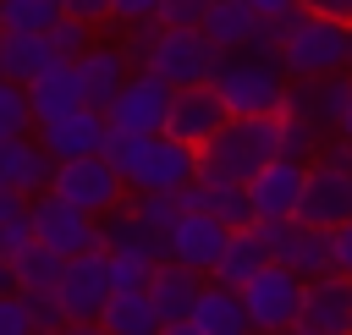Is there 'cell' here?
Instances as JSON below:
<instances>
[{
	"label": "cell",
	"mask_w": 352,
	"mask_h": 335,
	"mask_svg": "<svg viewBox=\"0 0 352 335\" xmlns=\"http://www.w3.org/2000/svg\"><path fill=\"white\" fill-rule=\"evenodd\" d=\"M275 60H280L286 77H336V71H352V27L308 16V11H292V16H280V49H275Z\"/></svg>",
	"instance_id": "6da1fadb"
},
{
	"label": "cell",
	"mask_w": 352,
	"mask_h": 335,
	"mask_svg": "<svg viewBox=\"0 0 352 335\" xmlns=\"http://www.w3.org/2000/svg\"><path fill=\"white\" fill-rule=\"evenodd\" d=\"M209 88L226 104V115H280V104H286V71H280V60H264L253 49L214 55Z\"/></svg>",
	"instance_id": "7a4b0ae2"
},
{
	"label": "cell",
	"mask_w": 352,
	"mask_h": 335,
	"mask_svg": "<svg viewBox=\"0 0 352 335\" xmlns=\"http://www.w3.org/2000/svg\"><path fill=\"white\" fill-rule=\"evenodd\" d=\"M275 159V115H231L198 148V181H248L258 165Z\"/></svg>",
	"instance_id": "3957f363"
},
{
	"label": "cell",
	"mask_w": 352,
	"mask_h": 335,
	"mask_svg": "<svg viewBox=\"0 0 352 335\" xmlns=\"http://www.w3.org/2000/svg\"><path fill=\"white\" fill-rule=\"evenodd\" d=\"M198 176V148L176 143L170 132H148L132 143V154L121 159V181L126 192H182Z\"/></svg>",
	"instance_id": "277c9868"
},
{
	"label": "cell",
	"mask_w": 352,
	"mask_h": 335,
	"mask_svg": "<svg viewBox=\"0 0 352 335\" xmlns=\"http://www.w3.org/2000/svg\"><path fill=\"white\" fill-rule=\"evenodd\" d=\"M214 55L220 49L198 27H154V44H148L138 71H154L165 88H192V82H209Z\"/></svg>",
	"instance_id": "5b68a950"
},
{
	"label": "cell",
	"mask_w": 352,
	"mask_h": 335,
	"mask_svg": "<svg viewBox=\"0 0 352 335\" xmlns=\"http://www.w3.org/2000/svg\"><path fill=\"white\" fill-rule=\"evenodd\" d=\"M236 297H242L248 330H253V335H275V330L297 324V308H302V280L270 258L264 269H253V275L236 286Z\"/></svg>",
	"instance_id": "8992f818"
},
{
	"label": "cell",
	"mask_w": 352,
	"mask_h": 335,
	"mask_svg": "<svg viewBox=\"0 0 352 335\" xmlns=\"http://www.w3.org/2000/svg\"><path fill=\"white\" fill-rule=\"evenodd\" d=\"M50 192L60 198V203H72V209H82V214H110L121 198H126V181H121V170L110 165V159H99V154H82V159H60L55 170H50Z\"/></svg>",
	"instance_id": "52a82bcc"
},
{
	"label": "cell",
	"mask_w": 352,
	"mask_h": 335,
	"mask_svg": "<svg viewBox=\"0 0 352 335\" xmlns=\"http://www.w3.org/2000/svg\"><path fill=\"white\" fill-rule=\"evenodd\" d=\"M297 220L302 225H319V231H336L341 220H352V165L314 154L308 159V176H302Z\"/></svg>",
	"instance_id": "ba28073f"
},
{
	"label": "cell",
	"mask_w": 352,
	"mask_h": 335,
	"mask_svg": "<svg viewBox=\"0 0 352 335\" xmlns=\"http://www.w3.org/2000/svg\"><path fill=\"white\" fill-rule=\"evenodd\" d=\"M28 220H33V242L50 247V253H60V258L99 247V220L82 214V209H72V203H60L50 187L28 198Z\"/></svg>",
	"instance_id": "9c48e42d"
},
{
	"label": "cell",
	"mask_w": 352,
	"mask_h": 335,
	"mask_svg": "<svg viewBox=\"0 0 352 335\" xmlns=\"http://www.w3.org/2000/svg\"><path fill=\"white\" fill-rule=\"evenodd\" d=\"M165 110H170V88L154 77V71H126L121 77V88L110 93V104H104V121L110 126H121V132H132V137H148V132H165Z\"/></svg>",
	"instance_id": "30bf717a"
},
{
	"label": "cell",
	"mask_w": 352,
	"mask_h": 335,
	"mask_svg": "<svg viewBox=\"0 0 352 335\" xmlns=\"http://www.w3.org/2000/svg\"><path fill=\"white\" fill-rule=\"evenodd\" d=\"M110 297V275H104V253L88 247V253H72L60 264V280H55V302H60V319L66 324H94L99 308Z\"/></svg>",
	"instance_id": "8fae6325"
},
{
	"label": "cell",
	"mask_w": 352,
	"mask_h": 335,
	"mask_svg": "<svg viewBox=\"0 0 352 335\" xmlns=\"http://www.w3.org/2000/svg\"><path fill=\"white\" fill-rule=\"evenodd\" d=\"M302 176H308V165H297V159H270V165H258L248 181H242V192H248V209H253V220H264V225H280V220H297V198H302Z\"/></svg>",
	"instance_id": "7c38bea8"
},
{
	"label": "cell",
	"mask_w": 352,
	"mask_h": 335,
	"mask_svg": "<svg viewBox=\"0 0 352 335\" xmlns=\"http://www.w3.org/2000/svg\"><path fill=\"white\" fill-rule=\"evenodd\" d=\"M258 231H264V242H270V258L280 264V269H292L297 280H314V275H324L330 269V231H319V225H302V220H280V225H264V220H253Z\"/></svg>",
	"instance_id": "4fadbf2b"
},
{
	"label": "cell",
	"mask_w": 352,
	"mask_h": 335,
	"mask_svg": "<svg viewBox=\"0 0 352 335\" xmlns=\"http://www.w3.org/2000/svg\"><path fill=\"white\" fill-rule=\"evenodd\" d=\"M297 324L314 335H352V275L324 269L314 280H302V308Z\"/></svg>",
	"instance_id": "5bb4252c"
},
{
	"label": "cell",
	"mask_w": 352,
	"mask_h": 335,
	"mask_svg": "<svg viewBox=\"0 0 352 335\" xmlns=\"http://www.w3.org/2000/svg\"><path fill=\"white\" fill-rule=\"evenodd\" d=\"M226 104L214 99L209 82H192V88H170V110H165V132L187 148H204L220 126H226Z\"/></svg>",
	"instance_id": "9a60e30c"
},
{
	"label": "cell",
	"mask_w": 352,
	"mask_h": 335,
	"mask_svg": "<svg viewBox=\"0 0 352 335\" xmlns=\"http://www.w3.org/2000/svg\"><path fill=\"white\" fill-rule=\"evenodd\" d=\"M226 225L214 220V214H204V209H182L176 214V225L165 231V258L170 264H182V269H198V275H209L214 269V258H220V247H226Z\"/></svg>",
	"instance_id": "2e32d148"
},
{
	"label": "cell",
	"mask_w": 352,
	"mask_h": 335,
	"mask_svg": "<svg viewBox=\"0 0 352 335\" xmlns=\"http://www.w3.org/2000/svg\"><path fill=\"white\" fill-rule=\"evenodd\" d=\"M33 137H38V148H44L55 165H60V159L99 154V137H104V110L77 104V110H66V115H55V121H38V126H33Z\"/></svg>",
	"instance_id": "e0dca14e"
},
{
	"label": "cell",
	"mask_w": 352,
	"mask_h": 335,
	"mask_svg": "<svg viewBox=\"0 0 352 335\" xmlns=\"http://www.w3.org/2000/svg\"><path fill=\"white\" fill-rule=\"evenodd\" d=\"M50 170H55V159L38 148L33 132H22V137H0V187L33 198V192L50 187Z\"/></svg>",
	"instance_id": "ac0fdd59"
},
{
	"label": "cell",
	"mask_w": 352,
	"mask_h": 335,
	"mask_svg": "<svg viewBox=\"0 0 352 335\" xmlns=\"http://www.w3.org/2000/svg\"><path fill=\"white\" fill-rule=\"evenodd\" d=\"M22 93H28L33 126H38V121H55V115H66V110H77V104H88V99H82V82H77V71H72V60H55V66H44L38 77H28Z\"/></svg>",
	"instance_id": "d6986e66"
},
{
	"label": "cell",
	"mask_w": 352,
	"mask_h": 335,
	"mask_svg": "<svg viewBox=\"0 0 352 335\" xmlns=\"http://www.w3.org/2000/svg\"><path fill=\"white\" fill-rule=\"evenodd\" d=\"M72 71H77V82H82V99L94 104V110H104L110 104V93L121 88V77L132 71L126 66V55H121V44H104V38H94L77 60H72Z\"/></svg>",
	"instance_id": "ffe728a7"
},
{
	"label": "cell",
	"mask_w": 352,
	"mask_h": 335,
	"mask_svg": "<svg viewBox=\"0 0 352 335\" xmlns=\"http://www.w3.org/2000/svg\"><path fill=\"white\" fill-rule=\"evenodd\" d=\"M187 324L198 335H253L248 330V313H242V297L231 286H220V280H204L198 286V297L187 308Z\"/></svg>",
	"instance_id": "44dd1931"
},
{
	"label": "cell",
	"mask_w": 352,
	"mask_h": 335,
	"mask_svg": "<svg viewBox=\"0 0 352 335\" xmlns=\"http://www.w3.org/2000/svg\"><path fill=\"white\" fill-rule=\"evenodd\" d=\"M198 33H204L220 55L248 49V44H253V33H258V11H253L248 0H209V11L198 16Z\"/></svg>",
	"instance_id": "7402d4cb"
},
{
	"label": "cell",
	"mask_w": 352,
	"mask_h": 335,
	"mask_svg": "<svg viewBox=\"0 0 352 335\" xmlns=\"http://www.w3.org/2000/svg\"><path fill=\"white\" fill-rule=\"evenodd\" d=\"M264 264H270V242H264V231H258V225H242V231L226 236V247H220L209 280H220V286L236 291V286H242L253 269H264Z\"/></svg>",
	"instance_id": "603a6c76"
},
{
	"label": "cell",
	"mask_w": 352,
	"mask_h": 335,
	"mask_svg": "<svg viewBox=\"0 0 352 335\" xmlns=\"http://www.w3.org/2000/svg\"><path fill=\"white\" fill-rule=\"evenodd\" d=\"M209 275H198V269H182V264H170V258H160L154 269H148V297H154V308H160V319L170 324V319H187V308H192V297H198V286H204Z\"/></svg>",
	"instance_id": "cb8c5ba5"
},
{
	"label": "cell",
	"mask_w": 352,
	"mask_h": 335,
	"mask_svg": "<svg viewBox=\"0 0 352 335\" xmlns=\"http://www.w3.org/2000/svg\"><path fill=\"white\" fill-rule=\"evenodd\" d=\"M94 324H99L104 335H160L165 319H160V308H154L148 291H110Z\"/></svg>",
	"instance_id": "d4e9b609"
},
{
	"label": "cell",
	"mask_w": 352,
	"mask_h": 335,
	"mask_svg": "<svg viewBox=\"0 0 352 335\" xmlns=\"http://www.w3.org/2000/svg\"><path fill=\"white\" fill-rule=\"evenodd\" d=\"M99 253H138V258L160 264V258H165V242H160L148 225H138V220L116 203L110 214H99Z\"/></svg>",
	"instance_id": "484cf974"
},
{
	"label": "cell",
	"mask_w": 352,
	"mask_h": 335,
	"mask_svg": "<svg viewBox=\"0 0 352 335\" xmlns=\"http://www.w3.org/2000/svg\"><path fill=\"white\" fill-rule=\"evenodd\" d=\"M44 66H55V49L44 33H0V71L11 82H28L38 77Z\"/></svg>",
	"instance_id": "4316f807"
},
{
	"label": "cell",
	"mask_w": 352,
	"mask_h": 335,
	"mask_svg": "<svg viewBox=\"0 0 352 335\" xmlns=\"http://www.w3.org/2000/svg\"><path fill=\"white\" fill-rule=\"evenodd\" d=\"M11 264V291H55V280H60V253H50V247H38V242H28L22 253H11L6 258Z\"/></svg>",
	"instance_id": "83f0119b"
},
{
	"label": "cell",
	"mask_w": 352,
	"mask_h": 335,
	"mask_svg": "<svg viewBox=\"0 0 352 335\" xmlns=\"http://www.w3.org/2000/svg\"><path fill=\"white\" fill-rule=\"evenodd\" d=\"M324 126L319 121H308V115H275V154L280 159H297V165H308L319 148H324Z\"/></svg>",
	"instance_id": "f1b7e54d"
},
{
	"label": "cell",
	"mask_w": 352,
	"mask_h": 335,
	"mask_svg": "<svg viewBox=\"0 0 352 335\" xmlns=\"http://www.w3.org/2000/svg\"><path fill=\"white\" fill-rule=\"evenodd\" d=\"M198 192H204V214H214L226 231H242V225H253V209H248V192L236 187V181H198Z\"/></svg>",
	"instance_id": "f546056e"
},
{
	"label": "cell",
	"mask_w": 352,
	"mask_h": 335,
	"mask_svg": "<svg viewBox=\"0 0 352 335\" xmlns=\"http://www.w3.org/2000/svg\"><path fill=\"white\" fill-rule=\"evenodd\" d=\"M60 22V0H0V33H50Z\"/></svg>",
	"instance_id": "4dcf8cb0"
},
{
	"label": "cell",
	"mask_w": 352,
	"mask_h": 335,
	"mask_svg": "<svg viewBox=\"0 0 352 335\" xmlns=\"http://www.w3.org/2000/svg\"><path fill=\"white\" fill-rule=\"evenodd\" d=\"M121 209H126L138 225H148L160 242H165V231H170V225H176V214H182L176 192H126V198H121Z\"/></svg>",
	"instance_id": "1f68e13d"
},
{
	"label": "cell",
	"mask_w": 352,
	"mask_h": 335,
	"mask_svg": "<svg viewBox=\"0 0 352 335\" xmlns=\"http://www.w3.org/2000/svg\"><path fill=\"white\" fill-rule=\"evenodd\" d=\"M22 132H33V110H28V93H22V82L0 77V137H22Z\"/></svg>",
	"instance_id": "d6a6232c"
},
{
	"label": "cell",
	"mask_w": 352,
	"mask_h": 335,
	"mask_svg": "<svg viewBox=\"0 0 352 335\" xmlns=\"http://www.w3.org/2000/svg\"><path fill=\"white\" fill-rule=\"evenodd\" d=\"M44 38H50V49H55V60H77V55H82V49L94 44V22H77V16H60V22H55V27L44 33Z\"/></svg>",
	"instance_id": "836d02e7"
},
{
	"label": "cell",
	"mask_w": 352,
	"mask_h": 335,
	"mask_svg": "<svg viewBox=\"0 0 352 335\" xmlns=\"http://www.w3.org/2000/svg\"><path fill=\"white\" fill-rule=\"evenodd\" d=\"M148 258L138 253H104V275H110V291H143L148 286Z\"/></svg>",
	"instance_id": "e575fe53"
},
{
	"label": "cell",
	"mask_w": 352,
	"mask_h": 335,
	"mask_svg": "<svg viewBox=\"0 0 352 335\" xmlns=\"http://www.w3.org/2000/svg\"><path fill=\"white\" fill-rule=\"evenodd\" d=\"M204 11H209V0H160L154 5V22L160 27H198Z\"/></svg>",
	"instance_id": "d590c367"
},
{
	"label": "cell",
	"mask_w": 352,
	"mask_h": 335,
	"mask_svg": "<svg viewBox=\"0 0 352 335\" xmlns=\"http://www.w3.org/2000/svg\"><path fill=\"white\" fill-rule=\"evenodd\" d=\"M0 335H33V313L22 291H0Z\"/></svg>",
	"instance_id": "8d00e7d4"
},
{
	"label": "cell",
	"mask_w": 352,
	"mask_h": 335,
	"mask_svg": "<svg viewBox=\"0 0 352 335\" xmlns=\"http://www.w3.org/2000/svg\"><path fill=\"white\" fill-rule=\"evenodd\" d=\"M33 242V220H28V209L22 214H11L6 225H0V258H11V253H22Z\"/></svg>",
	"instance_id": "74e56055"
},
{
	"label": "cell",
	"mask_w": 352,
	"mask_h": 335,
	"mask_svg": "<svg viewBox=\"0 0 352 335\" xmlns=\"http://www.w3.org/2000/svg\"><path fill=\"white\" fill-rule=\"evenodd\" d=\"M132 143H138L132 132H121V126H110V121H104V137H99V159H110V165L121 170V159L132 154Z\"/></svg>",
	"instance_id": "f35d334b"
},
{
	"label": "cell",
	"mask_w": 352,
	"mask_h": 335,
	"mask_svg": "<svg viewBox=\"0 0 352 335\" xmlns=\"http://www.w3.org/2000/svg\"><path fill=\"white\" fill-rule=\"evenodd\" d=\"M22 297H28L33 330H38V324H66V319H60V302H55V291H22Z\"/></svg>",
	"instance_id": "ab89813d"
},
{
	"label": "cell",
	"mask_w": 352,
	"mask_h": 335,
	"mask_svg": "<svg viewBox=\"0 0 352 335\" xmlns=\"http://www.w3.org/2000/svg\"><path fill=\"white\" fill-rule=\"evenodd\" d=\"M154 5L160 0H110V16L104 22H121V27L126 22H154Z\"/></svg>",
	"instance_id": "60d3db41"
},
{
	"label": "cell",
	"mask_w": 352,
	"mask_h": 335,
	"mask_svg": "<svg viewBox=\"0 0 352 335\" xmlns=\"http://www.w3.org/2000/svg\"><path fill=\"white\" fill-rule=\"evenodd\" d=\"M330 269L352 275V220H341V225L330 231Z\"/></svg>",
	"instance_id": "b9f144b4"
},
{
	"label": "cell",
	"mask_w": 352,
	"mask_h": 335,
	"mask_svg": "<svg viewBox=\"0 0 352 335\" xmlns=\"http://www.w3.org/2000/svg\"><path fill=\"white\" fill-rule=\"evenodd\" d=\"M308 16H324V22H341V27H352V0H297Z\"/></svg>",
	"instance_id": "7bdbcfd3"
},
{
	"label": "cell",
	"mask_w": 352,
	"mask_h": 335,
	"mask_svg": "<svg viewBox=\"0 0 352 335\" xmlns=\"http://www.w3.org/2000/svg\"><path fill=\"white\" fill-rule=\"evenodd\" d=\"M60 16H77V22H104L110 16V0H60Z\"/></svg>",
	"instance_id": "ee69618b"
},
{
	"label": "cell",
	"mask_w": 352,
	"mask_h": 335,
	"mask_svg": "<svg viewBox=\"0 0 352 335\" xmlns=\"http://www.w3.org/2000/svg\"><path fill=\"white\" fill-rule=\"evenodd\" d=\"M258 16H270V22H280V16H292V11H302L297 0H248Z\"/></svg>",
	"instance_id": "f6af8a7d"
},
{
	"label": "cell",
	"mask_w": 352,
	"mask_h": 335,
	"mask_svg": "<svg viewBox=\"0 0 352 335\" xmlns=\"http://www.w3.org/2000/svg\"><path fill=\"white\" fill-rule=\"evenodd\" d=\"M160 335H198L187 319H170V324H160Z\"/></svg>",
	"instance_id": "bcb514c9"
},
{
	"label": "cell",
	"mask_w": 352,
	"mask_h": 335,
	"mask_svg": "<svg viewBox=\"0 0 352 335\" xmlns=\"http://www.w3.org/2000/svg\"><path fill=\"white\" fill-rule=\"evenodd\" d=\"M33 335H72V324H38Z\"/></svg>",
	"instance_id": "7dc6e473"
},
{
	"label": "cell",
	"mask_w": 352,
	"mask_h": 335,
	"mask_svg": "<svg viewBox=\"0 0 352 335\" xmlns=\"http://www.w3.org/2000/svg\"><path fill=\"white\" fill-rule=\"evenodd\" d=\"M72 335H104L99 324H72Z\"/></svg>",
	"instance_id": "c3c4849f"
},
{
	"label": "cell",
	"mask_w": 352,
	"mask_h": 335,
	"mask_svg": "<svg viewBox=\"0 0 352 335\" xmlns=\"http://www.w3.org/2000/svg\"><path fill=\"white\" fill-rule=\"evenodd\" d=\"M275 335H314V330H302V324H286V330H275Z\"/></svg>",
	"instance_id": "681fc988"
},
{
	"label": "cell",
	"mask_w": 352,
	"mask_h": 335,
	"mask_svg": "<svg viewBox=\"0 0 352 335\" xmlns=\"http://www.w3.org/2000/svg\"><path fill=\"white\" fill-rule=\"evenodd\" d=\"M0 77H6V71H0Z\"/></svg>",
	"instance_id": "f907efd6"
}]
</instances>
